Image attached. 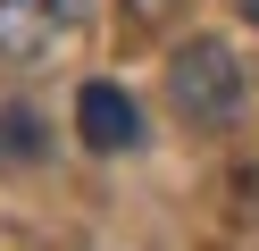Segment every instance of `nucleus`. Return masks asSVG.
<instances>
[{"label": "nucleus", "mask_w": 259, "mask_h": 251, "mask_svg": "<svg viewBox=\"0 0 259 251\" xmlns=\"http://www.w3.org/2000/svg\"><path fill=\"white\" fill-rule=\"evenodd\" d=\"M167 100L192 126H226V117L242 109V59L226 42H184L176 67H167Z\"/></svg>", "instance_id": "nucleus-1"}, {"label": "nucleus", "mask_w": 259, "mask_h": 251, "mask_svg": "<svg viewBox=\"0 0 259 251\" xmlns=\"http://www.w3.org/2000/svg\"><path fill=\"white\" fill-rule=\"evenodd\" d=\"M92 0H0V59L25 67V59H51L75 25H84Z\"/></svg>", "instance_id": "nucleus-2"}, {"label": "nucleus", "mask_w": 259, "mask_h": 251, "mask_svg": "<svg viewBox=\"0 0 259 251\" xmlns=\"http://www.w3.org/2000/svg\"><path fill=\"white\" fill-rule=\"evenodd\" d=\"M134 134H142V117H134V100L109 76H92L84 92H75V142L84 151H134Z\"/></svg>", "instance_id": "nucleus-3"}, {"label": "nucleus", "mask_w": 259, "mask_h": 251, "mask_svg": "<svg viewBox=\"0 0 259 251\" xmlns=\"http://www.w3.org/2000/svg\"><path fill=\"white\" fill-rule=\"evenodd\" d=\"M242 17H251V25H259V0H242Z\"/></svg>", "instance_id": "nucleus-4"}]
</instances>
